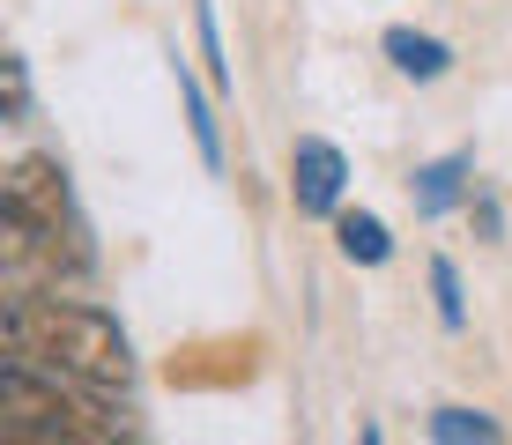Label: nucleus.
<instances>
[{"label":"nucleus","instance_id":"obj_1","mask_svg":"<svg viewBox=\"0 0 512 445\" xmlns=\"http://www.w3.org/2000/svg\"><path fill=\"white\" fill-rule=\"evenodd\" d=\"M0 342H8V356L45 364V371H60V379L90 386V394H127V379H134L127 334H119V319L97 312V305L15 290L8 312H0Z\"/></svg>","mask_w":512,"mask_h":445},{"label":"nucleus","instance_id":"obj_2","mask_svg":"<svg viewBox=\"0 0 512 445\" xmlns=\"http://www.w3.org/2000/svg\"><path fill=\"white\" fill-rule=\"evenodd\" d=\"M0 431L23 445H104V438H119V416L90 386L8 356V371H0Z\"/></svg>","mask_w":512,"mask_h":445},{"label":"nucleus","instance_id":"obj_3","mask_svg":"<svg viewBox=\"0 0 512 445\" xmlns=\"http://www.w3.org/2000/svg\"><path fill=\"white\" fill-rule=\"evenodd\" d=\"M0 208H15L23 223H38L45 238H60V230H82V223H75V201H67V171L52 164V156H15Z\"/></svg>","mask_w":512,"mask_h":445},{"label":"nucleus","instance_id":"obj_4","mask_svg":"<svg viewBox=\"0 0 512 445\" xmlns=\"http://www.w3.org/2000/svg\"><path fill=\"white\" fill-rule=\"evenodd\" d=\"M342 193H349V156L334 141L305 134L290 149V201L297 216H342Z\"/></svg>","mask_w":512,"mask_h":445},{"label":"nucleus","instance_id":"obj_5","mask_svg":"<svg viewBox=\"0 0 512 445\" xmlns=\"http://www.w3.org/2000/svg\"><path fill=\"white\" fill-rule=\"evenodd\" d=\"M468 171H475L468 149H453V156H438V164H423V171H416V216H453V208L468 201Z\"/></svg>","mask_w":512,"mask_h":445},{"label":"nucleus","instance_id":"obj_6","mask_svg":"<svg viewBox=\"0 0 512 445\" xmlns=\"http://www.w3.org/2000/svg\"><path fill=\"white\" fill-rule=\"evenodd\" d=\"M379 45H386V60H394L409 82H438V75L453 67V45H446V38H431V30H409V23H394Z\"/></svg>","mask_w":512,"mask_h":445},{"label":"nucleus","instance_id":"obj_7","mask_svg":"<svg viewBox=\"0 0 512 445\" xmlns=\"http://www.w3.org/2000/svg\"><path fill=\"white\" fill-rule=\"evenodd\" d=\"M334 245H342V260H357V267H386L394 260V238H386V223L372 216V208H342V216H334Z\"/></svg>","mask_w":512,"mask_h":445},{"label":"nucleus","instance_id":"obj_8","mask_svg":"<svg viewBox=\"0 0 512 445\" xmlns=\"http://www.w3.org/2000/svg\"><path fill=\"white\" fill-rule=\"evenodd\" d=\"M179 97H186V119H193V149H201L208 171H223V134H216V104L201 97V82L179 67Z\"/></svg>","mask_w":512,"mask_h":445},{"label":"nucleus","instance_id":"obj_9","mask_svg":"<svg viewBox=\"0 0 512 445\" xmlns=\"http://www.w3.org/2000/svg\"><path fill=\"white\" fill-rule=\"evenodd\" d=\"M431 438L438 445H490V438H498V416H483V408H438Z\"/></svg>","mask_w":512,"mask_h":445},{"label":"nucleus","instance_id":"obj_10","mask_svg":"<svg viewBox=\"0 0 512 445\" xmlns=\"http://www.w3.org/2000/svg\"><path fill=\"white\" fill-rule=\"evenodd\" d=\"M431 297H438V319H446V327L461 334V327H468V305H461V267H453L446 253L431 260Z\"/></svg>","mask_w":512,"mask_h":445},{"label":"nucleus","instance_id":"obj_11","mask_svg":"<svg viewBox=\"0 0 512 445\" xmlns=\"http://www.w3.org/2000/svg\"><path fill=\"white\" fill-rule=\"evenodd\" d=\"M193 23H201V60H208V82H231V67H223V38H216V0H193Z\"/></svg>","mask_w":512,"mask_h":445},{"label":"nucleus","instance_id":"obj_12","mask_svg":"<svg viewBox=\"0 0 512 445\" xmlns=\"http://www.w3.org/2000/svg\"><path fill=\"white\" fill-rule=\"evenodd\" d=\"M0 89H8V127H23L30 119V67L15 60V52L0 60Z\"/></svg>","mask_w":512,"mask_h":445},{"label":"nucleus","instance_id":"obj_13","mask_svg":"<svg viewBox=\"0 0 512 445\" xmlns=\"http://www.w3.org/2000/svg\"><path fill=\"white\" fill-rule=\"evenodd\" d=\"M468 216H475V230H483V238H498V230H505L498 201H475V193H468Z\"/></svg>","mask_w":512,"mask_h":445}]
</instances>
